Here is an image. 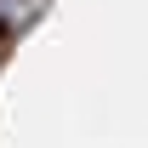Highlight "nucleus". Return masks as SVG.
<instances>
[{
	"mask_svg": "<svg viewBox=\"0 0 148 148\" xmlns=\"http://www.w3.org/2000/svg\"><path fill=\"white\" fill-rule=\"evenodd\" d=\"M0 12H12V0H0Z\"/></svg>",
	"mask_w": 148,
	"mask_h": 148,
	"instance_id": "nucleus-1",
	"label": "nucleus"
}]
</instances>
